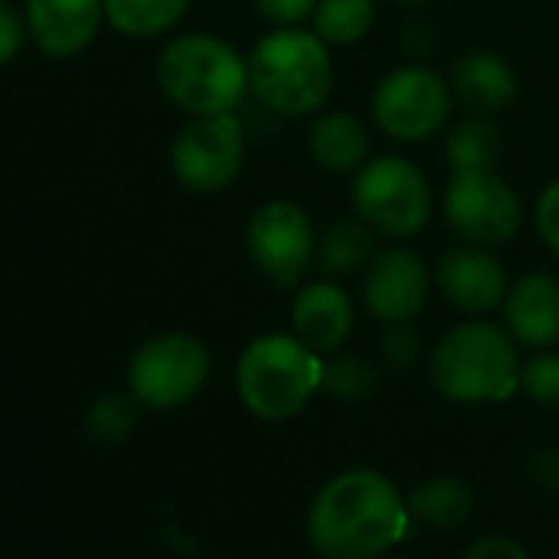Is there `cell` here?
<instances>
[{"mask_svg":"<svg viewBox=\"0 0 559 559\" xmlns=\"http://www.w3.org/2000/svg\"><path fill=\"white\" fill-rule=\"evenodd\" d=\"M408 500L385 474L353 467L313 497L307 536L323 559H379L408 533Z\"/></svg>","mask_w":559,"mask_h":559,"instance_id":"cell-1","label":"cell"},{"mask_svg":"<svg viewBox=\"0 0 559 559\" xmlns=\"http://www.w3.org/2000/svg\"><path fill=\"white\" fill-rule=\"evenodd\" d=\"M330 50L310 27H276L263 34L247 53L250 96L284 119L317 116L336 83Z\"/></svg>","mask_w":559,"mask_h":559,"instance_id":"cell-2","label":"cell"},{"mask_svg":"<svg viewBox=\"0 0 559 559\" xmlns=\"http://www.w3.org/2000/svg\"><path fill=\"white\" fill-rule=\"evenodd\" d=\"M520 346L516 340L480 317L451 326L428 356L431 389L454 405L507 402L520 392Z\"/></svg>","mask_w":559,"mask_h":559,"instance_id":"cell-3","label":"cell"},{"mask_svg":"<svg viewBox=\"0 0 559 559\" xmlns=\"http://www.w3.org/2000/svg\"><path fill=\"white\" fill-rule=\"evenodd\" d=\"M165 99L191 116L237 112L250 96L247 53L214 34H178L171 37L155 63Z\"/></svg>","mask_w":559,"mask_h":559,"instance_id":"cell-4","label":"cell"},{"mask_svg":"<svg viewBox=\"0 0 559 559\" xmlns=\"http://www.w3.org/2000/svg\"><path fill=\"white\" fill-rule=\"evenodd\" d=\"M326 359L294 333L253 336L234 369L240 405L260 421H290L323 392Z\"/></svg>","mask_w":559,"mask_h":559,"instance_id":"cell-5","label":"cell"},{"mask_svg":"<svg viewBox=\"0 0 559 559\" xmlns=\"http://www.w3.org/2000/svg\"><path fill=\"white\" fill-rule=\"evenodd\" d=\"M349 201L353 214L389 240L418 237L435 211L428 175L402 155H372L353 175Z\"/></svg>","mask_w":559,"mask_h":559,"instance_id":"cell-6","label":"cell"},{"mask_svg":"<svg viewBox=\"0 0 559 559\" xmlns=\"http://www.w3.org/2000/svg\"><path fill=\"white\" fill-rule=\"evenodd\" d=\"M454 93L444 73L425 63H405L385 73L372 93L376 129L399 145H421L451 126Z\"/></svg>","mask_w":559,"mask_h":559,"instance_id":"cell-7","label":"cell"},{"mask_svg":"<svg viewBox=\"0 0 559 559\" xmlns=\"http://www.w3.org/2000/svg\"><path fill=\"white\" fill-rule=\"evenodd\" d=\"M211 379V353L191 333H158L145 340L126 369L129 392L152 412L194 402Z\"/></svg>","mask_w":559,"mask_h":559,"instance_id":"cell-8","label":"cell"},{"mask_svg":"<svg viewBox=\"0 0 559 559\" xmlns=\"http://www.w3.org/2000/svg\"><path fill=\"white\" fill-rule=\"evenodd\" d=\"M243 247L253 266L276 287H300L317 260L320 234L310 211L290 198L257 204L243 224Z\"/></svg>","mask_w":559,"mask_h":559,"instance_id":"cell-9","label":"cell"},{"mask_svg":"<svg viewBox=\"0 0 559 559\" xmlns=\"http://www.w3.org/2000/svg\"><path fill=\"white\" fill-rule=\"evenodd\" d=\"M247 162V132L237 112L191 116L178 129L168 165L175 181L191 194H217L234 185Z\"/></svg>","mask_w":559,"mask_h":559,"instance_id":"cell-10","label":"cell"},{"mask_svg":"<svg viewBox=\"0 0 559 559\" xmlns=\"http://www.w3.org/2000/svg\"><path fill=\"white\" fill-rule=\"evenodd\" d=\"M441 211L448 227L464 240L487 250L507 247L523 227L520 194L497 171H461L448 178Z\"/></svg>","mask_w":559,"mask_h":559,"instance_id":"cell-11","label":"cell"},{"mask_svg":"<svg viewBox=\"0 0 559 559\" xmlns=\"http://www.w3.org/2000/svg\"><path fill=\"white\" fill-rule=\"evenodd\" d=\"M431 297V273L418 250L395 240L382 247L362 273V304L382 326L412 323Z\"/></svg>","mask_w":559,"mask_h":559,"instance_id":"cell-12","label":"cell"},{"mask_svg":"<svg viewBox=\"0 0 559 559\" xmlns=\"http://www.w3.org/2000/svg\"><path fill=\"white\" fill-rule=\"evenodd\" d=\"M438 290L464 317H487L503 307L510 276L493 250L477 243H457L438 260Z\"/></svg>","mask_w":559,"mask_h":559,"instance_id":"cell-13","label":"cell"},{"mask_svg":"<svg viewBox=\"0 0 559 559\" xmlns=\"http://www.w3.org/2000/svg\"><path fill=\"white\" fill-rule=\"evenodd\" d=\"M31 44L50 60H73L93 47L106 24L103 0H24Z\"/></svg>","mask_w":559,"mask_h":559,"instance_id":"cell-14","label":"cell"},{"mask_svg":"<svg viewBox=\"0 0 559 559\" xmlns=\"http://www.w3.org/2000/svg\"><path fill=\"white\" fill-rule=\"evenodd\" d=\"M356 326V307L346 287L333 276L310 280L294 294L290 304V333L304 340L313 353L333 356L346 346Z\"/></svg>","mask_w":559,"mask_h":559,"instance_id":"cell-15","label":"cell"},{"mask_svg":"<svg viewBox=\"0 0 559 559\" xmlns=\"http://www.w3.org/2000/svg\"><path fill=\"white\" fill-rule=\"evenodd\" d=\"M503 330L516 346L536 353L559 343V280L552 273H523L503 297Z\"/></svg>","mask_w":559,"mask_h":559,"instance_id":"cell-16","label":"cell"},{"mask_svg":"<svg viewBox=\"0 0 559 559\" xmlns=\"http://www.w3.org/2000/svg\"><path fill=\"white\" fill-rule=\"evenodd\" d=\"M451 93L477 116H500L516 99V73L493 50H467L451 63Z\"/></svg>","mask_w":559,"mask_h":559,"instance_id":"cell-17","label":"cell"},{"mask_svg":"<svg viewBox=\"0 0 559 559\" xmlns=\"http://www.w3.org/2000/svg\"><path fill=\"white\" fill-rule=\"evenodd\" d=\"M307 148L320 168L333 175H356L372 158V129L346 109L317 112Z\"/></svg>","mask_w":559,"mask_h":559,"instance_id":"cell-18","label":"cell"},{"mask_svg":"<svg viewBox=\"0 0 559 559\" xmlns=\"http://www.w3.org/2000/svg\"><path fill=\"white\" fill-rule=\"evenodd\" d=\"M376 230L362 221V217H343L336 224H330L320 234V247H317V263L326 276L333 280H346L356 273H366V266L372 263L376 250Z\"/></svg>","mask_w":559,"mask_h":559,"instance_id":"cell-19","label":"cell"},{"mask_svg":"<svg viewBox=\"0 0 559 559\" xmlns=\"http://www.w3.org/2000/svg\"><path fill=\"white\" fill-rule=\"evenodd\" d=\"M503 155V135L493 122V116L471 112L457 126L444 132V162L451 175L461 171H497V162Z\"/></svg>","mask_w":559,"mask_h":559,"instance_id":"cell-20","label":"cell"},{"mask_svg":"<svg viewBox=\"0 0 559 559\" xmlns=\"http://www.w3.org/2000/svg\"><path fill=\"white\" fill-rule=\"evenodd\" d=\"M106 8V27L116 31L126 40H155L171 34L191 0H103Z\"/></svg>","mask_w":559,"mask_h":559,"instance_id":"cell-21","label":"cell"},{"mask_svg":"<svg viewBox=\"0 0 559 559\" xmlns=\"http://www.w3.org/2000/svg\"><path fill=\"white\" fill-rule=\"evenodd\" d=\"M408 510L415 520L435 526V530H454L461 526L471 510H474V493L464 480L438 474L421 480L412 493H408Z\"/></svg>","mask_w":559,"mask_h":559,"instance_id":"cell-22","label":"cell"},{"mask_svg":"<svg viewBox=\"0 0 559 559\" xmlns=\"http://www.w3.org/2000/svg\"><path fill=\"white\" fill-rule=\"evenodd\" d=\"M376 27V0H320L310 31L326 47H356Z\"/></svg>","mask_w":559,"mask_h":559,"instance_id":"cell-23","label":"cell"},{"mask_svg":"<svg viewBox=\"0 0 559 559\" xmlns=\"http://www.w3.org/2000/svg\"><path fill=\"white\" fill-rule=\"evenodd\" d=\"M139 408L142 402L129 389L106 392L86 412V435L99 444H122L139 425Z\"/></svg>","mask_w":559,"mask_h":559,"instance_id":"cell-24","label":"cell"},{"mask_svg":"<svg viewBox=\"0 0 559 559\" xmlns=\"http://www.w3.org/2000/svg\"><path fill=\"white\" fill-rule=\"evenodd\" d=\"M376 389V366L356 353H333L323 369V392L340 402H362Z\"/></svg>","mask_w":559,"mask_h":559,"instance_id":"cell-25","label":"cell"},{"mask_svg":"<svg viewBox=\"0 0 559 559\" xmlns=\"http://www.w3.org/2000/svg\"><path fill=\"white\" fill-rule=\"evenodd\" d=\"M520 392L546 408L559 405V349H536L520 369Z\"/></svg>","mask_w":559,"mask_h":559,"instance_id":"cell-26","label":"cell"},{"mask_svg":"<svg viewBox=\"0 0 559 559\" xmlns=\"http://www.w3.org/2000/svg\"><path fill=\"white\" fill-rule=\"evenodd\" d=\"M27 44H31V31L24 11H17L11 0H0V70L11 67Z\"/></svg>","mask_w":559,"mask_h":559,"instance_id":"cell-27","label":"cell"},{"mask_svg":"<svg viewBox=\"0 0 559 559\" xmlns=\"http://www.w3.org/2000/svg\"><path fill=\"white\" fill-rule=\"evenodd\" d=\"M382 356L392 369L399 372H408L418 359H421V343L412 330V323H392L385 326V336H382Z\"/></svg>","mask_w":559,"mask_h":559,"instance_id":"cell-28","label":"cell"},{"mask_svg":"<svg viewBox=\"0 0 559 559\" xmlns=\"http://www.w3.org/2000/svg\"><path fill=\"white\" fill-rule=\"evenodd\" d=\"M320 0H250L257 17H263L273 27H304Z\"/></svg>","mask_w":559,"mask_h":559,"instance_id":"cell-29","label":"cell"},{"mask_svg":"<svg viewBox=\"0 0 559 559\" xmlns=\"http://www.w3.org/2000/svg\"><path fill=\"white\" fill-rule=\"evenodd\" d=\"M533 224H536L543 247L559 257V178L539 191V198L533 204Z\"/></svg>","mask_w":559,"mask_h":559,"instance_id":"cell-30","label":"cell"},{"mask_svg":"<svg viewBox=\"0 0 559 559\" xmlns=\"http://www.w3.org/2000/svg\"><path fill=\"white\" fill-rule=\"evenodd\" d=\"M461 559H533V556L526 552L523 543L500 536V533H490V536H480Z\"/></svg>","mask_w":559,"mask_h":559,"instance_id":"cell-31","label":"cell"},{"mask_svg":"<svg viewBox=\"0 0 559 559\" xmlns=\"http://www.w3.org/2000/svg\"><path fill=\"white\" fill-rule=\"evenodd\" d=\"M530 474L543 490L559 493V448H543L530 457Z\"/></svg>","mask_w":559,"mask_h":559,"instance_id":"cell-32","label":"cell"},{"mask_svg":"<svg viewBox=\"0 0 559 559\" xmlns=\"http://www.w3.org/2000/svg\"><path fill=\"white\" fill-rule=\"evenodd\" d=\"M392 4H402V8H421L428 0H392Z\"/></svg>","mask_w":559,"mask_h":559,"instance_id":"cell-33","label":"cell"}]
</instances>
